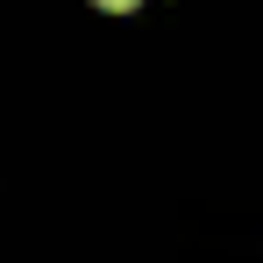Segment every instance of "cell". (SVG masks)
<instances>
[{
	"instance_id": "1",
	"label": "cell",
	"mask_w": 263,
	"mask_h": 263,
	"mask_svg": "<svg viewBox=\"0 0 263 263\" xmlns=\"http://www.w3.org/2000/svg\"><path fill=\"white\" fill-rule=\"evenodd\" d=\"M100 7H135V0H100Z\"/></svg>"
}]
</instances>
